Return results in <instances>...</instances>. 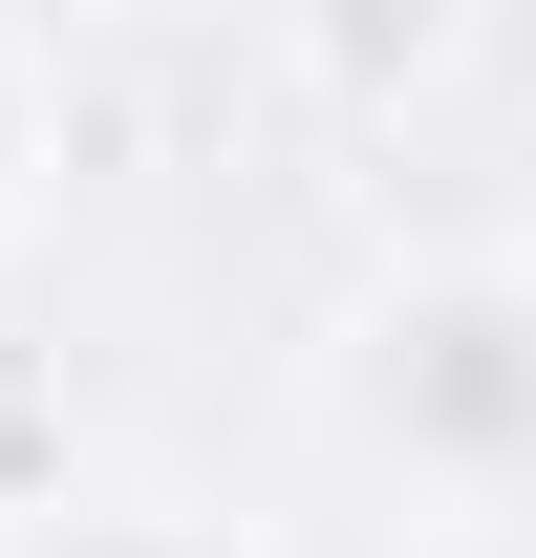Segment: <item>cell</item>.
I'll use <instances>...</instances> for the list:
<instances>
[{"mask_svg": "<svg viewBox=\"0 0 536 558\" xmlns=\"http://www.w3.org/2000/svg\"><path fill=\"white\" fill-rule=\"evenodd\" d=\"M365 429H407L429 473H515L536 451V301L515 279H429L365 323Z\"/></svg>", "mask_w": 536, "mask_h": 558, "instance_id": "6da1fadb", "label": "cell"}, {"mask_svg": "<svg viewBox=\"0 0 536 558\" xmlns=\"http://www.w3.org/2000/svg\"><path fill=\"white\" fill-rule=\"evenodd\" d=\"M301 44H322L343 86H407L429 44H451V0H301Z\"/></svg>", "mask_w": 536, "mask_h": 558, "instance_id": "7a4b0ae2", "label": "cell"}, {"mask_svg": "<svg viewBox=\"0 0 536 558\" xmlns=\"http://www.w3.org/2000/svg\"><path fill=\"white\" fill-rule=\"evenodd\" d=\"M22 558H215V537H172V515H44Z\"/></svg>", "mask_w": 536, "mask_h": 558, "instance_id": "3957f363", "label": "cell"}]
</instances>
